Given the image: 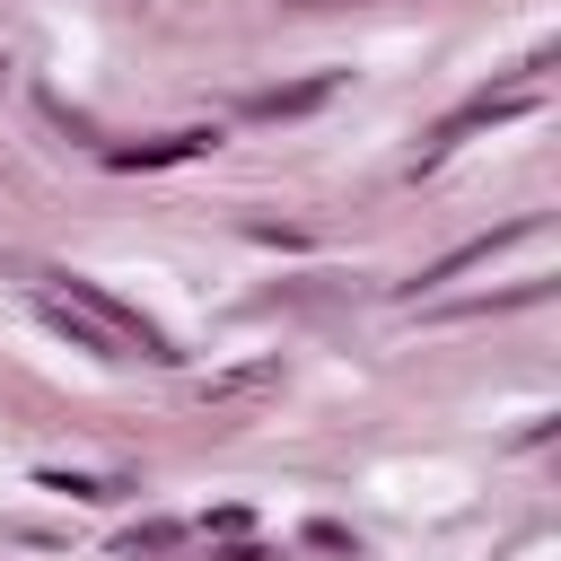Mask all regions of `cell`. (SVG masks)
Instances as JSON below:
<instances>
[{
  "label": "cell",
  "instance_id": "5",
  "mask_svg": "<svg viewBox=\"0 0 561 561\" xmlns=\"http://www.w3.org/2000/svg\"><path fill=\"white\" fill-rule=\"evenodd\" d=\"M44 324H53V333H70V351H96V359H123V342H114V333H105L96 316H70L61 298H44Z\"/></svg>",
  "mask_w": 561,
  "mask_h": 561
},
{
  "label": "cell",
  "instance_id": "7",
  "mask_svg": "<svg viewBox=\"0 0 561 561\" xmlns=\"http://www.w3.org/2000/svg\"><path fill=\"white\" fill-rule=\"evenodd\" d=\"M44 491H70V500H114L123 482H88V473H44Z\"/></svg>",
  "mask_w": 561,
  "mask_h": 561
},
{
  "label": "cell",
  "instance_id": "3",
  "mask_svg": "<svg viewBox=\"0 0 561 561\" xmlns=\"http://www.w3.org/2000/svg\"><path fill=\"white\" fill-rule=\"evenodd\" d=\"M210 140H219V131H167V140H140V149H131V140H114V149H105V167H167V158H202Z\"/></svg>",
  "mask_w": 561,
  "mask_h": 561
},
{
  "label": "cell",
  "instance_id": "1",
  "mask_svg": "<svg viewBox=\"0 0 561 561\" xmlns=\"http://www.w3.org/2000/svg\"><path fill=\"white\" fill-rule=\"evenodd\" d=\"M53 280H61V289H53L61 307H88V316H96V324H105L114 342H131L140 359H175V342H167V333H158V324H149L140 307H123V298H114L105 280H88V272H53Z\"/></svg>",
  "mask_w": 561,
  "mask_h": 561
},
{
  "label": "cell",
  "instance_id": "4",
  "mask_svg": "<svg viewBox=\"0 0 561 561\" xmlns=\"http://www.w3.org/2000/svg\"><path fill=\"white\" fill-rule=\"evenodd\" d=\"M526 105H535V88H508V96H473L465 114H447V123H438V140H430V149H447V140H465L473 123H508V114H526Z\"/></svg>",
  "mask_w": 561,
  "mask_h": 561
},
{
  "label": "cell",
  "instance_id": "6",
  "mask_svg": "<svg viewBox=\"0 0 561 561\" xmlns=\"http://www.w3.org/2000/svg\"><path fill=\"white\" fill-rule=\"evenodd\" d=\"M333 96V79H307V88H263L254 96V114H307V105H324Z\"/></svg>",
  "mask_w": 561,
  "mask_h": 561
},
{
  "label": "cell",
  "instance_id": "2",
  "mask_svg": "<svg viewBox=\"0 0 561 561\" xmlns=\"http://www.w3.org/2000/svg\"><path fill=\"white\" fill-rule=\"evenodd\" d=\"M517 237H535V219H508V228H491V237H473V245H456V254H438L430 272H421V289H438V280H456V272H473V263H491L500 245H517Z\"/></svg>",
  "mask_w": 561,
  "mask_h": 561
},
{
  "label": "cell",
  "instance_id": "8",
  "mask_svg": "<svg viewBox=\"0 0 561 561\" xmlns=\"http://www.w3.org/2000/svg\"><path fill=\"white\" fill-rule=\"evenodd\" d=\"M167 543H175V526H167V517H149V526L131 535V552H167Z\"/></svg>",
  "mask_w": 561,
  "mask_h": 561
}]
</instances>
